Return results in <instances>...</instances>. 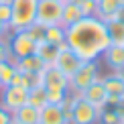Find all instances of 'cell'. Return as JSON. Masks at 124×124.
<instances>
[{
  "instance_id": "1",
  "label": "cell",
  "mask_w": 124,
  "mask_h": 124,
  "mask_svg": "<svg viewBox=\"0 0 124 124\" xmlns=\"http://www.w3.org/2000/svg\"><path fill=\"white\" fill-rule=\"evenodd\" d=\"M110 45L106 23L98 16H85L67 29V47L81 61H98Z\"/></svg>"
},
{
  "instance_id": "2",
  "label": "cell",
  "mask_w": 124,
  "mask_h": 124,
  "mask_svg": "<svg viewBox=\"0 0 124 124\" xmlns=\"http://www.w3.org/2000/svg\"><path fill=\"white\" fill-rule=\"evenodd\" d=\"M41 85L47 90L49 104H61L69 94V77L55 65H47L41 73Z\"/></svg>"
},
{
  "instance_id": "3",
  "label": "cell",
  "mask_w": 124,
  "mask_h": 124,
  "mask_svg": "<svg viewBox=\"0 0 124 124\" xmlns=\"http://www.w3.org/2000/svg\"><path fill=\"white\" fill-rule=\"evenodd\" d=\"M37 4L39 0H12V18H10V33L14 31H29L37 20Z\"/></svg>"
},
{
  "instance_id": "4",
  "label": "cell",
  "mask_w": 124,
  "mask_h": 124,
  "mask_svg": "<svg viewBox=\"0 0 124 124\" xmlns=\"http://www.w3.org/2000/svg\"><path fill=\"white\" fill-rule=\"evenodd\" d=\"M100 79V63L98 61H84L79 69L69 77V92L71 94H81L92 84Z\"/></svg>"
},
{
  "instance_id": "5",
  "label": "cell",
  "mask_w": 124,
  "mask_h": 124,
  "mask_svg": "<svg viewBox=\"0 0 124 124\" xmlns=\"http://www.w3.org/2000/svg\"><path fill=\"white\" fill-rule=\"evenodd\" d=\"M61 14H63V0H39L35 24L43 29L61 24Z\"/></svg>"
},
{
  "instance_id": "6",
  "label": "cell",
  "mask_w": 124,
  "mask_h": 124,
  "mask_svg": "<svg viewBox=\"0 0 124 124\" xmlns=\"http://www.w3.org/2000/svg\"><path fill=\"white\" fill-rule=\"evenodd\" d=\"M6 39H8L12 61L23 59V57H27V55H33L35 51H37V41L31 37L29 31H14V33H10Z\"/></svg>"
},
{
  "instance_id": "7",
  "label": "cell",
  "mask_w": 124,
  "mask_h": 124,
  "mask_svg": "<svg viewBox=\"0 0 124 124\" xmlns=\"http://www.w3.org/2000/svg\"><path fill=\"white\" fill-rule=\"evenodd\" d=\"M100 108L81 98L79 94H73V108H71V124H98L100 120Z\"/></svg>"
},
{
  "instance_id": "8",
  "label": "cell",
  "mask_w": 124,
  "mask_h": 124,
  "mask_svg": "<svg viewBox=\"0 0 124 124\" xmlns=\"http://www.w3.org/2000/svg\"><path fill=\"white\" fill-rule=\"evenodd\" d=\"M27 102H29V90H24L23 85H4L0 90V106H4L8 112H16Z\"/></svg>"
},
{
  "instance_id": "9",
  "label": "cell",
  "mask_w": 124,
  "mask_h": 124,
  "mask_svg": "<svg viewBox=\"0 0 124 124\" xmlns=\"http://www.w3.org/2000/svg\"><path fill=\"white\" fill-rule=\"evenodd\" d=\"M102 84H104V90L108 94V106H114L116 102L124 100V79L118 77L114 71L110 75L102 77Z\"/></svg>"
},
{
  "instance_id": "10",
  "label": "cell",
  "mask_w": 124,
  "mask_h": 124,
  "mask_svg": "<svg viewBox=\"0 0 124 124\" xmlns=\"http://www.w3.org/2000/svg\"><path fill=\"white\" fill-rule=\"evenodd\" d=\"M81 63H84V61L77 57L69 47H65V49L59 51V57H57V61H55V67H57L59 71H63L67 77H71L77 69H79Z\"/></svg>"
},
{
  "instance_id": "11",
  "label": "cell",
  "mask_w": 124,
  "mask_h": 124,
  "mask_svg": "<svg viewBox=\"0 0 124 124\" xmlns=\"http://www.w3.org/2000/svg\"><path fill=\"white\" fill-rule=\"evenodd\" d=\"M79 96H81V98H85L90 104H94L96 108H100V110L108 106V94H106V90H104L102 77L96 81V84H92L90 87H87V90H84Z\"/></svg>"
},
{
  "instance_id": "12",
  "label": "cell",
  "mask_w": 124,
  "mask_h": 124,
  "mask_svg": "<svg viewBox=\"0 0 124 124\" xmlns=\"http://www.w3.org/2000/svg\"><path fill=\"white\" fill-rule=\"evenodd\" d=\"M102 59L112 71H118L120 67H124V45H110L104 51Z\"/></svg>"
},
{
  "instance_id": "13",
  "label": "cell",
  "mask_w": 124,
  "mask_h": 124,
  "mask_svg": "<svg viewBox=\"0 0 124 124\" xmlns=\"http://www.w3.org/2000/svg\"><path fill=\"white\" fill-rule=\"evenodd\" d=\"M14 65H16V69L23 71V73H37V75H41V73H43V69L47 67L43 61L39 59L37 53L27 55V57H23V59H16V61H14Z\"/></svg>"
},
{
  "instance_id": "14",
  "label": "cell",
  "mask_w": 124,
  "mask_h": 124,
  "mask_svg": "<svg viewBox=\"0 0 124 124\" xmlns=\"http://www.w3.org/2000/svg\"><path fill=\"white\" fill-rule=\"evenodd\" d=\"M39 124H67L61 106L59 104H47L45 108H41Z\"/></svg>"
},
{
  "instance_id": "15",
  "label": "cell",
  "mask_w": 124,
  "mask_h": 124,
  "mask_svg": "<svg viewBox=\"0 0 124 124\" xmlns=\"http://www.w3.org/2000/svg\"><path fill=\"white\" fill-rule=\"evenodd\" d=\"M43 41L53 43V45H57V47L65 49V47H67V29L61 27V24H55V27L43 29Z\"/></svg>"
},
{
  "instance_id": "16",
  "label": "cell",
  "mask_w": 124,
  "mask_h": 124,
  "mask_svg": "<svg viewBox=\"0 0 124 124\" xmlns=\"http://www.w3.org/2000/svg\"><path fill=\"white\" fill-rule=\"evenodd\" d=\"M39 116H41V110L33 108L31 104H24L16 112H12V120L16 124H39Z\"/></svg>"
},
{
  "instance_id": "17",
  "label": "cell",
  "mask_w": 124,
  "mask_h": 124,
  "mask_svg": "<svg viewBox=\"0 0 124 124\" xmlns=\"http://www.w3.org/2000/svg\"><path fill=\"white\" fill-rule=\"evenodd\" d=\"M59 51H61V47H57V45L47 43V41H41V43H37V51H35V53L39 55V59L43 61L45 65H55V61L59 57Z\"/></svg>"
},
{
  "instance_id": "18",
  "label": "cell",
  "mask_w": 124,
  "mask_h": 124,
  "mask_svg": "<svg viewBox=\"0 0 124 124\" xmlns=\"http://www.w3.org/2000/svg\"><path fill=\"white\" fill-rule=\"evenodd\" d=\"M84 16V12H81L79 4H71V2H63V14H61V27L69 29L73 27L75 23H79Z\"/></svg>"
},
{
  "instance_id": "19",
  "label": "cell",
  "mask_w": 124,
  "mask_h": 124,
  "mask_svg": "<svg viewBox=\"0 0 124 124\" xmlns=\"http://www.w3.org/2000/svg\"><path fill=\"white\" fill-rule=\"evenodd\" d=\"M124 4V0H98V12L96 16L100 20H110L114 18V14L118 12V8H120Z\"/></svg>"
},
{
  "instance_id": "20",
  "label": "cell",
  "mask_w": 124,
  "mask_h": 124,
  "mask_svg": "<svg viewBox=\"0 0 124 124\" xmlns=\"http://www.w3.org/2000/svg\"><path fill=\"white\" fill-rule=\"evenodd\" d=\"M106 31H108V37H110L112 45H124V23L120 20H106Z\"/></svg>"
},
{
  "instance_id": "21",
  "label": "cell",
  "mask_w": 124,
  "mask_h": 124,
  "mask_svg": "<svg viewBox=\"0 0 124 124\" xmlns=\"http://www.w3.org/2000/svg\"><path fill=\"white\" fill-rule=\"evenodd\" d=\"M27 104H31L33 108H37V110L45 108V106L49 104L47 90H45L43 85H37V87H33V90H29V102H27Z\"/></svg>"
},
{
  "instance_id": "22",
  "label": "cell",
  "mask_w": 124,
  "mask_h": 124,
  "mask_svg": "<svg viewBox=\"0 0 124 124\" xmlns=\"http://www.w3.org/2000/svg\"><path fill=\"white\" fill-rule=\"evenodd\" d=\"M16 65H14V61H2L0 63V85H10V81H12L14 73H16Z\"/></svg>"
},
{
  "instance_id": "23",
  "label": "cell",
  "mask_w": 124,
  "mask_h": 124,
  "mask_svg": "<svg viewBox=\"0 0 124 124\" xmlns=\"http://www.w3.org/2000/svg\"><path fill=\"white\" fill-rule=\"evenodd\" d=\"M98 124H122V118L112 110V106H106V108H102V112H100Z\"/></svg>"
},
{
  "instance_id": "24",
  "label": "cell",
  "mask_w": 124,
  "mask_h": 124,
  "mask_svg": "<svg viewBox=\"0 0 124 124\" xmlns=\"http://www.w3.org/2000/svg\"><path fill=\"white\" fill-rule=\"evenodd\" d=\"M20 85H23L24 90H33V87L41 85V75H37V73H23V71H20Z\"/></svg>"
},
{
  "instance_id": "25",
  "label": "cell",
  "mask_w": 124,
  "mask_h": 124,
  "mask_svg": "<svg viewBox=\"0 0 124 124\" xmlns=\"http://www.w3.org/2000/svg\"><path fill=\"white\" fill-rule=\"evenodd\" d=\"M79 8L84 12V16H96L98 12V2L96 0H81L79 2Z\"/></svg>"
},
{
  "instance_id": "26",
  "label": "cell",
  "mask_w": 124,
  "mask_h": 124,
  "mask_svg": "<svg viewBox=\"0 0 124 124\" xmlns=\"http://www.w3.org/2000/svg\"><path fill=\"white\" fill-rule=\"evenodd\" d=\"M2 61H12L10 47H8V39H0V63H2Z\"/></svg>"
},
{
  "instance_id": "27",
  "label": "cell",
  "mask_w": 124,
  "mask_h": 124,
  "mask_svg": "<svg viewBox=\"0 0 124 124\" xmlns=\"http://www.w3.org/2000/svg\"><path fill=\"white\" fill-rule=\"evenodd\" d=\"M10 18H12V8H10V4H0V23L10 24Z\"/></svg>"
},
{
  "instance_id": "28",
  "label": "cell",
  "mask_w": 124,
  "mask_h": 124,
  "mask_svg": "<svg viewBox=\"0 0 124 124\" xmlns=\"http://www.w3.org/2000/svg\"><path fill=\"white\" fill-rule=\"evenodd\" d=\"M12 122V112H8L4 106H0V124H10Z\"/></svg>"
},
{
  "instance_id": "29",
  "label": "cell",
  "mask_w": 124,
  "mask_h": 124,
  "mask_svg": "<svg viewBox=\"0 0 124 124\" xmlns=\"http://www.w3.org/2000/svg\"><path fill=\"white\" fill-rule=\"evenodd\" d=\"M112 110H114V112H116V114L120 116V118H124V100H120V102H116V104L112 106Z\"/></svg>"
},
{
  "instance_id": "30",
  "label": "cell",
  "mask_w": 124,
  "mask_h": 124,
  "mask_svg": "<svg viewBox=\"0 0 124 124\" xmlns=\"http://www.w3.org/2000/svg\"><path fill=\"white\" fill-rule=\"evenodd\" d=\"M8 35H10V29H8V24L0 23V39H6Z\"/></svg>"
},
{
  "instance_id": "31",
  "label": "cell",
  "mask_w": 124,
  "mask_h": 124,
  "mask_svg": "<svg viewBox=\"0 0 124 124\" xmlns=\"http://www.w3.org/2000/svg\"><path fill=\"white\" fill-rule=\"evenodd\" d=\"M114 20H120V23H124V4L118 8V12L114 14Z\"/></svg>"
},
{
  "instance_id": "32",
  "label": "cell",
  "mask_w": 124,
  "mask_h": 124,
  "mask_svg": "<svg viewBox=\"0 0 124 124\" xmlns=\"http://www.w3.org/2000/svg\"><path fill=\"white\" fill-rule=\"evenodd\" d=\"M114 73H116L118 77H122V79H124V67H120V69H118V71H114Z\"/></svg>"
},
{
  "instance_id": "33",
  "label": "cell",
  "mask_w": 124,
  "mask_h": 124,
  "mask_svg": "<svg viewBox=\"0 0 124 124\" xmlns=\"http://www.w3.org/2000/svg\"><path fill=\"white\" fill-rule=\"evenodd\" d=\"M63 2H71V4H79L81 0H63Z\"/></svg>"
},
{
  "instance_id": "34",
  "label": "cell",
  "mask_w": 124,
  "mask_h": 124,
  "mask_svg": "<svg viewBox=\"0 0 124 124\" xmlns=\"http://www.w3.org/2000/svg\"><path fill=\"white\" fill-rule=\"evenodd\" d=\"M2 4H12V0H0Z\"/></svg>"
},
{
  "instance_id": "35",
  "label": "cell",
  "mask_w": 124,
  "mask_h": 124,
  "mask_svg": "<svg viewBox=\"0 0 124 124\" xmlns=\"http://www.w3.org/2000/svg\"><path fill=\"white\" fill-rule=\"evenodd\" d=\"M10 124H16V122H14V120H12V122H10Z\"/></svg>"
},
{
  "instance_id": "36",
  "label": "cell",
  "mask_w": 124,
  "mask_h": 124,
  "mask_svg": "<svg viewBox=\"0 0 124 124\" xmlns=\"http://www.w3.org/2000/svg\"><path fill=\"white\" fill-rule=\"evenodd\" d=\"M122 124H124V118H122Z\"/></svg>"
},
{
  "instance_id": "37",
  "label": "cell",
  "mask_w": 124,
  "mask_h": 124,
  "mask_svg": "<svg viewBox=\"0 0 124 124\" xmlns=\"http://www.w3.org/2000/svg\"><path fill=\"white\" fill-rule=\"evenodd\" d=\"M0 90H2V85H0Z\"/></svg>"
},
{
  "instance_id": "38",
  "label": "cell",
  "mask_w": 124,
  "mask_h": 124,
  "mask_svg": "<svg viewBox=\"0 0 124 124\" xmlns=\"http://www.w3.org/2000/svg\"><path fill=\"white\" fill-rule=\"evenodd\" d=\"M0 4H2V2H0Z\"/></svg>"
},
{
  "instance_id": "39",
  "label": "cell",
  "mask_w": 124,
  "mask_h": 124,
  "mask_svg": "<svg viewBox=\"0 0 124 124\" xmlns=\"http://www.w3.org/2000/svg\"><path fill=\"white\" fill-rule=\"evenodd\" d=\"M96 2H98V0H96Z\"/></svg>"
}]
</instances>
